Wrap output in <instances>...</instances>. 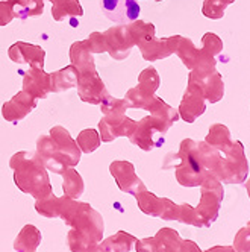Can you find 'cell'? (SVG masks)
I'll list each match as a JSON object with an SVG mask.
<instances>
[{"label": "cell", "mask_w": 250, "mask_h": 252, "mask_svg": "<svg viewBox=\"0 0 250 252\" xmlns=\"http://www.w3.org/2000/svg\"><path fill=\"white\" fill-rule=\"evenodd\" d=\"M14 17L26 20L29 17H40L44 11V0H9Z\"/></svg>", "instance_id": "obj_21"}, {"label": "cell", "mask_w": 250, "mask_h": 252, "mask_svg": "<svg viewBox=\"0 0 250 252\" xmlns=\"http://www.w3.org/2000/svg\"><path fill=\"white\" fill-rule=\"evenodd\" d=\"M9 167L14 173V183L23 193L35 197V201L52 194V184L46 166L37 152L22 151L9 159Z\"/></svg>", "instance_id": "obj_2"}, {"label": "cell", "mask_w": 250, "mask_h": 252, "mask_svg": "<svg viewBox=\"0 0 250 252\" xmlns=\"http://www.w3.org/2000/svg\"><path fill=\"white\" fill-rule=\"evenodd\" d=\"M179 158V167L176 172V178L182 186L191 187L199 186L203 179V164L199 155V145L197 141L187 138L181 143L179 154L176 155Z\"/></svg>", "instance_id": "obj_3"}, {"label": "cell", "mask_w": 250, "mask_h": 252, "mask_svg": "<svg viewBox=\"0 0 250 252\" xmlns=\"http://www.w3.org/2000/svg\"><path fill=\"white\" fill-rule=\"evenodd\" d=\"M206 145L217 151H227L230 148V134L224 125H212L205 140Z\"/></svg>", "instance_id": "obj_26"}, {"label": "cell", "mask_w": 250, "mask_h": 252, "mask_svg": "<svg viewBox=\"0 0 250 252\" xmlns=\"http://www.w3.org/2000/svg\"><path fill=\"white\" fill-rule=\"evenodd\" d=\"M234 2V0H205L203 3V15L212 20H219L224 15V9Z\"/></svg>", "instance_id": "obj_35"}, {"label": "cell", "mask_w": 250, "mask_h": 252, "mask_svg": "<svg viewBox=\"0 0 250 252\" xmlns=\"http://www.w3.org/2000/svg\"><path fill=\"white\" fill-rule=\"evenodd\" d=\"M100 11L114 23L129 25L138 20L141 8L138 0H100Z\"/></svg>", "instance_id": "obj_5"}, {"label": "cell", "mask_w": 250, "mask_h": 252, "mask_svg": "<svg viewBox=\"0 0 250 252\" xmlns=\"http://www.w3.org/2000/svg\"><path fill=\"white\" fill-rule=\"evenodd\" d=\"M110 172L114 176L117 187L129 194H137L142 190H146V186L135 173V167L129 161L115 159L110 166Z\"/></svg>", "instance_id": "obj_8"}, {"label": "cell", "mask_w": 250, "mask_h": 252, "mask_svg": "<svg viewBox=\"0 0 250 252\" xmlns=\"http://www.w3.org/2000/svg\"><path fill=\"white\" fill-rule=\"evenodd\" d=\"M176 53H177V57L182 60V63L185 64L187 68H190V70L194 68L199 49H195V46L193 44V41L190 38L181 37L179 44H177V49H176Z\"/></svg>", "instance_id": "obj_31"}, {"label": "cell", "mask_w": 250, "mask_h": 252, "mask_svg": "<svg viewBox=\"0 0 250 252\" xmlns=\"http://www.w3.org/2000/svg\"><path fill=\"white\" fill-rule=\"evenodd\" d=\"M205 110L206 103L200 87L194 81L188 79V87L185 90V94L179 106V117H182V120H185L187 123H193L195 119L205 113Z\"/></svg>", "instance_id": "obj_10"}, {"label": "cell", "mask_w": 250, "mask_h": 252, "mask_svg": "<svg viewBox=\"0 0 250 252\" xmlns=\"http://www.w3.org/2000/svg\"><path fill=\"white\" fill-rule=\"evenodd\" d=\"M135 242H137V239L134 236H131V234L124 232V231H118L117 234H114V236L103 240L100 245L110 252H129Z\"/></svg>", "instance_id": "obj_27"}, {"label": "cell", "mask_w": 250, "mask_h": 252, "mask_svg": "<svg viewBox=\"0 0 250 252\" xmlns=\"http://www.w3.org/2000/svg\"><path fill=\"white\" fill-rule=\"evenodd\" d=\"M179 40H181V35H174V37L161 38V40L153 38L152 41L139 46L141 55L149 63H153V61H158V60H164V58L173 55V53H176Z\"/></svg>", "instance_id": "obj_14"}, {"label": "cell", "mask_w": 250, "mask_h": 252, "mask_svg": "<svg viewBox=\"0 0 250 252\" xmlns=\"http://www.w3.org/2000/svg\"><path fill=\"white\" fill-rule=\"evenodd\" d=\"M79 71L75 65H67L50 73V93H64L70 88L78 87Z\"/></svg>", "instance_id": "obj_19"}, {"label": "cell", "mask_w": 250, "mask_h": 252, "mask_svg": "<svg viewBox=\"0 0 250 252\" xmlns=\"http://www.w3.org/2000/svg\"><path fill=\"white\" fill-rule=\"evenodd\" d=\"M103 37H105L106 52H108L114 60L128 58L132 47L135 46L134 38L126 25L110 28L108 31L103 32Z\"/></svg>", "instance_id": "obj_7"}, {"label": "cell", "mask_w": 250, "mask_h": 252, "mask_svg": "<svg viewBox=\"0 0 250 252\" xmlns=\"http://www.w3.org/2000/svg\"><path fill=\"white\" fill-rule=\"evenodd\" d=\"M41 242V232L37 226L26 225L14 242V252H35Z\"/></svg>", "instance_id": "obj_20"}, {"label": "cell", "mask_w": 250, "mask_h": 252, "mask_svg": "<svg viewBox=\"0 0 250 252\" xmlns=\"http://www.w3.org/2000/svg\"><path fill=\"white\" fill-rule=\"evenodd\" d=\"M155 94H147L144 90H141L138 85L131 88L124 96V100L128 102L129 108H139V110H146L153 100Z\"/></svg>", "instance_id": "obj_33"}, {"label": "cell", "mask_w": 250, "mask_h": 252, "mask_svg": "<svg viewBox=\"0 0 250 252\" xmlns=\"http://www.w3.org/2000/svg\"><path fill=\"white\" fill-rule=\"evenodd\" d=\"M159 75L155 67H147L139 73L138 76V87L144 90L147 94H155L156 90L159 88Z\"/></svg>", "instance_id": "obj_32"}, {"label": "cell", "mask_w": 250, "mask_h": 252, "mask_svg": "<svg viewBox=\"0 0 250 252\" xmlns=\"http://www.w3.org/2000/svg\"><path fill=\"white\" fill-rule=\"evenodd\" d=\"M50 2H53V0H50Z\"/></svg>", "instance_id": "obj_40"}, {"label": "cell", "mask_w": 250, "mask_h": 252, "mask_svg": "<svg viewBox=\"0 0 250 252\" xmlns=\"http://www.w3.org/2000/svg\"><path fill=\"white\" fill-rule=\"evenodd\" d=\"M70 61L79 71V75L94 73L97 71L94 64V55L88 47L86 41H76L70 47Z\"/></svg>", "instance_id": "obj_18"}, {"label": "cell", "mask_w": 250, "mask_h": 252, "mask_svg": "<svg viewBox=\"0 0 250 252\" xmlns=\"http://www.w3.org/2000/svg\"><path fill=\"white\" fill-rule=\"evenodd\" d=\"M8 55L15 64H28L29 67L44 68L46 50L41 46L17 41L8 49Z\"/></svg>", "instance_id": "obj_13"}, {"label": "cell", "mask_w": 250, "mask_h": 252, "mask_svg": "<svg viewBox=\"0 0 250 252\" xmlns=\"http://www.w3.org/2000/svg\"><path fill=\"white\" fill-rule=\"evenodd\" d=\"M52 15L55 22H62L67 17H81L83 14L79 0H53Z\"/></svg>", "instance_id": "obj_24"}, {"label": "cell", "mask_w": 250, "mask_h": 252, "mask_svg": "<svg viewBox=\"0 0 250 252\" xmlns=\"http://www.w3.org/2000/svg\"><path fill=\"white\" fill-rule=\"evenodd\" d=\"M190 81H194L202 90L205 99L211 103H216L223 97L224 88H223V81L219 71H211V73L205 75H197V73H190Z\"/></svg>", "instance_id": "obj_16"}, {"label": "cell", "mask_w": 250, "mask_h": 252, "mask_svg": "<svg viewBox=\"0 0 250 252\" xmlns=\"http://www.w3.org/2000/svg\"><path fill=\"white\" fill-rule=\"evenodd\" d=\"M62 190L64 194L71 197V199H78L83 194L85 186H83V179L82 176L76 172L75 167H68L62 173Z\"/></svg>", "instance_id": "obj_22"}, {"label": "cell", "mask_w": 250, "mask_h": 252, "mask_svg": "<svg viewBox=\"0 0 250 252\" xmlns=\"http://www.w3.org/2000/svg\"><path fill=\"white\" fill-rule=\"evenodd\" d=\"M135 197H137L138 207H139V210L142 213L150 214V216H158V218H163L166 199H161V197L155 196L153 193H150L147 190H142V191L137 193Z\"/></svg>", "instance_id": "obj_23"}, {"label": "cell", "mask_w": 250, "mask_h": 252, "mask_svg": "<svg viewBox=\"0 0 250 252\" xmlns=\"http://www.w3.org/2000/svg\"><path fill=\"white\" fill-rule=\"evenodd\" d=\"M76 143L81 149V152L83 154H91L94 151H97L100 148V134L97 129H93V128H88V129H83L79 132L78 138H76Z\"/></svg>", "instance_id": "obj_29"}, {"label": "cell", "mask_w": 250, "mask_h": 252, "mask_svg": "<svg viewBox=\"0 0 250 252\" xmlns=\"http://www.w3.org/2000/svg\"><path fill=\"white\" fill-rule=\"evenodd\" d=\"M155 2H163V0H155Z\"/></svg>", "instance_id": "obj_39"}, {"label": "cell", "mask_w": 250, "mask_h": 252, "mask_svg": "<svg viewBox=\"0 0 250 252\" xmlns=\"http://www.w3.org/2000/svg\"><path fill=\"white\" fill-rule=\"evenodd\" d=\"M37 103H38V99H35L32 94L22 90V92L17 93L12 99L3 103L2 116L6 122L17 125L37 108Z\"/></svg>", "instance_id": "obj_11"}, {"label": "cell", "mask_w": 250, "mask_h": 252, "mask_svg": "<svg viewBox=\"0 0 250 252\" xmlns=\"http://www.w3.org/2000/svg\"><path fill=\"white\" fill-rule=\"evenodd\" d=\"M146 111H150V116L166 122L168 126H171L173 123L177 122L179 119V113H177L174 108H171L168 103H166L161 97L155 96L153 100L150 102V105L146 108Z\"/></svg>", "instance_id": "obj_25"}, {"label": "cell", "mask_w": 250, "mask_h": 252, "mask_svg": "<svg viewBox=\"0 0 250 252\" xmlns=\"http://www.w3.org/2000/svg\"><path fill=\"white\" fill-rule=\"evenodd\" d=\"M128 29L134 38L135 46H142L155 38V26L142 20H135L128 25Z\"/></svg>", "instance_id": "obj_28"}, {"label": "cell", "mask_w": 250, "mask_h": 252, "mask_svg": "<svg viewBox=\"0 0 250 252\" xmlns=\"http://www.w3.org/2000/svg\"><path fill=\"white\" fill-rule=\"evenodd\" d=\"M85 41H86L88 47H90V50H91L93 55H96V53H103V52H106L103 32H93V33H90V37H88Z\"/></svg>", "instance_id": "obj_37"}, {"label": "cell", "mask_w": 250, "mask_h": 252, "mask_svg": "<svg viewBox=\"0 0 250 252\" xmlns=\"http://www.w3.org/2000/svg\"><path fill=\"white\" fill-rule=\"evenodd\" d=\"M14 17L12 5L9 0H0V26H8Z\"/></svg>", "instance_id": "obj_38"}, {"label": "cell", "mask_w": 250, "mask_h": 252, "mask_svg": "<svg viewBox=\"0 0 250 252\" xmlns=\"http://www.w3.org/2000/svg\"><path fill=\"white\" fill-rule=\"evenodd\" d=\"M170 129V126L153 116L142 117L137 122L135 131L129 135L131 143L138 146L142 151H152L156 146H161L164 143V135Z\"/></svg>", "instance_id": "obj_4"}, {"label": "cell", "mask_w": 250, "mask_h": 252, "mask_svg": "<svg viewBox=\"0 0 250 252\" xmlns=\"http://www.w3.org/2000/svg\"><path fill=\"white\" fill-rule=\"evenodd\" d=\"M129 110V105L124 99H115L111 94L100 103V111L103 116H123Z\"/></svg>", "instance_id": "obj_34"}, {"label": "cell", "mask_w": 250, "mask_h": 252, "mask_svg": "<svg viewBox=\"0 0 250 252\" xmlns=\"http://www.w3.org/2000/svg\"><path fill=\"white\" fill-rule=\"evenodd\" d=\"M35 210L37 213H40L44 218H59V211H61V197L53 196V193L50 196L41 197V199H37L35 202Z\"/></svg>", "instance_id": "obj_30"}, {"label": "cell", "mask_w": 250, "mask_h": 252, "mask_svg": "<svg viewBox=\"0 0 250 252\" xmlns=\"http://www.w3.org/2000/svg\"><path fill=\"white\" fill-rule=\"evenodd\" d=\"M137 128V122L126 114L123 116H103L99 123L100 140L105 143L114 141L118 137H129Z\"/></svg>", "instance_id": "obj_9"}, {"label": "cell", "mask_w": 250, "mask_h": 252, "mask_svg": "<svg viewBox=\"0 0 250 252\" xmlns=\"http://www.w3.org/2000/svg\"><path fill=\"white\" fill-rule=\"evenodd\" d=\"M76 88H78V94H79L81 100L85 103L100 105L106 97L110 96L108 90H106L97 71H94V73L79 75V82H78Z\"/></svg>", "instance_id": "obj_12"}, {"label": "cell", "mask_w": 250, "mask_h": 252, "mask_svg": "<svg viewBox=\"0 0 250 252\" xmlns=\"http://www.w3.org/2000/svg\"><path fill=\"white\" fill-rule=\"evenodd\" d=\"M49 135L53 141H55V145L61 149V152L68 158L71 166L75 167L79 163L81 155H82L76 140H73L70 132L65 128H62V126H53V128L49 131Z\"/></svg>", "instance_id": "obj_17"}, {"label": "cell", "mask_w": 250, "mask_h": 252, "mask_svg": "<svg viewBox=\"0 0 250 252\" xmlns=\"http://www.w3.org/2000/svg\"><path fill=\"white\" fill-rule=\"evenodd\" d=\"M37 154L49 172L61 175L65 169L73 167L68 161V158L61 152V149L55 145V141L50 138L49 134H43L38 137Z\"/></svg>", "instance_id": "obj_6"}, {"label": "cell", "mask_w": 250, "mask_h": 252, "mask_svg": "<svg viewBox=\"0 0 250 252\" xmlns=\"http://www.w3.org/2000/svg\"><path fill=\"white\" fill-rule=\"evenodd\" d=\"M23 90L35 99H46L50 93V75L44 68L29 67L23 73Z\"/></svg>", "instance_id": "obj_15"}, {"label": "cell", "mask_w": 250, "mask_h": 252, "mask_svg": "<svg viewBox=\"0 0 250 252\" xmlns=\"http://www.w3.org/2000/svg\"><path fill=\"white\" fill-rule=\"evenodd\" d=\"M59 218L71 228L68 232V248L71 252H85L88 248L102 242L103 219L90 204L78 202L64 194L61 197Z\"/></svg>", "instance_id": "obj_1"}, {"label": "cell", "mask_w": 250, "mask_h": 252, "mask_svg": "<svg viewBox=\"0 0 250 252\" xmlns=\"http://www.w3.org/2000/svg\"><path fill=\"white\" fill-rule=\"evenodd\" d=\"M202 44H203V50L208 52L212 57L219 55V53H222V50H223V41L212 32H208L203 35Z\"/></svg>", "instance_id": "obj_36"}]
</instances>
